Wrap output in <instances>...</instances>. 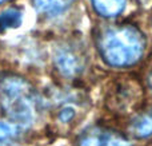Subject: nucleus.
<instances>
[{
    "instance_id": "11",
    "label": "nucleus",
    "mask_w": 152,
    "mask_h": 146,
    "mask_svg": "<svg viewBox=\"0 0 152 146\" xmlns=\"http://www.w3.org/2000/svg\"><path fill=\"white\" fill-rule=\"evenodd\" d=\"M4 1H7V0H0V4H1V3H4Z\"/></svg>"
},
{
    "instance_id": "10",
    "label": "nucleus",
    "mask_w": 152,
    "mask_h": 146,
    "mask_svg": "<svg viewBox=\"0 0 152 146\" xmlns=\"http://www.w3.org/2000/svg\"><path fill=\"white\" fill-rule=\"evenodd\" d=\"M75 117V110L74 107H64L61 109V111L59 113V121L60 122H69L72 118Z\"/></svg>"
},
{
    "instance_id": "9",
    "label": "nucleus",
    "mask_w": 152,
    "mask_h": 146,
    "mask_svg": "<svg viewBox=\"0 0 152 146\" xmlns=\"http://www.w3.org/2000/svg\"><path fill=\"white\" fill-rule=\"evenodd\" d=\"M134 134L137 138H148L152 136V111L142 115L135 122Z\"/></svg>"
},
{
    "instance_id": "5",
    "label": "nucleus",
    "mask_w": 152,
    "mask_h": 146,
    "mask_svg": "<svg viewBox=\"0 0 152 146\" xmlns=\"http://www.w3.org/2000/svg\"><path fill=\"white\" fill-rule=\"evenodd\" d=\"M94 10L103 18H115L124 11L127 0H91Z\"/></svg>"
},
{
    "instance_id": "1",
    "label": "nucleus",
    "mask_w": 152,
    "mask_h": 146,
    "mask_svg": "<svg viewBox=\"0 0 152 146\" xmlns=\"http://www.w3.org/2000/svg\"><path fill=\"white\" fill-rule=\"evenodd\" d=\"M97 48L108 66L124 69L136 64L143 58L145 39L134 26H113L99 35Z\"/></svg>"
},
{
    "instance_id": "2",
    "label": "nucleus",
    "mask_w": 152,
    "mask_h": 146,
    "mask_svg": "<svg viewBox=\"0 0 152 146\" xmlns=\"http://www.w3.org/2000/svg\"><path fill=\"white\" fill-rule=\"evenodd\" d=\"M0 111L18 126H31L36 118V95L26 79L0 75Z\"/></svg>"
},
{
    "instance_id": "6",
    "label": "nucleus",
    "mask_w": 152,
    "mask_h": 146,
    "mask_svg": "<svg viewBox=\"0 0 152 146\" xmlns=\"http://www.w3.org/2000/svg\"><path fill=\"white\" fill-rule=\"evenodd\" d=\"M75 0H35L37 11L48 16H58L66 12Z\"/></svg>"
},
{
    "instance_id": "7",
    "label": "nucleus",
    "mask_w": 152,
    "mask_h": 146,
    "mask_svg": "<svg viewBox=\"0 0 152 146\" xmlns=\"http://www.w3.org/2000/svg\"><path fill=\"white\" fill-rule=\"evenodd\" d=\"M23 21V13L19 8H7L0 13V31L13 29L21 26Z\"/></svg>"
},
{
    "instance_id": "3",
    "label": "nucleus",
    "mask_w": 152,
    "mask_h": 146,
    "mask_svg": "<svg viewBox=\"0 0 152 146\" xmlns=\"http://www.w3.org/2000/svg\"><path fill=\"white\" fill-rule=\"evenodd\" d=\"M77 146H131L121 134L104 128H91L80 136Z\"/></svg>"
},
{
    "instance_id": "8",
    "label": "nucleus",
    "mask_w": 152,
    "mask_h": 146,
    "mask_svg": "<svg viewBox=\"0 0 152 146\" xmlns=\"http://www.w3.org/2000/svg\"><path fill=\"white\" fill-rule=\"evenodd\" d=\"M19 138L18 125L0 121V146H18Z\"/></svg>"
},
{
    "instance_id": "4",
    "label": "nucleus",
    "mask_w": 152,
    "mask_h": 146,
    "mask_svg": "<svg viewBox=\"0 0 152 146\" xmlns=\"http://www.w3.org/2000/svg\"><path fill=\"white\" fill-rule=\"evenodd\" d=\"M55 64L66 77H76L83 70L81 56L71 47H60L55 54Z\"/></svg>"
}]
</instances>
